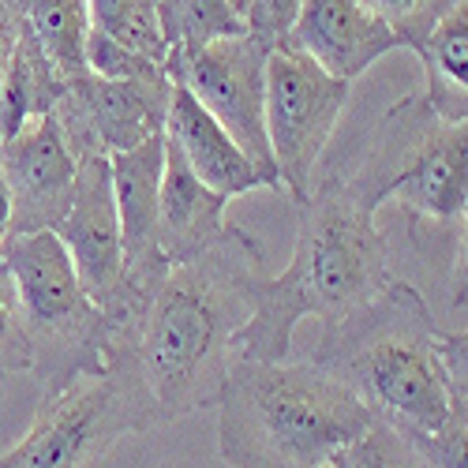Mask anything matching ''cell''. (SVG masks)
<instances>
[{"instance_id":"9c48e42d","label":"cell","mask_w":468,"mask_h":468,"mask_svg":"<svg viewBox=\"0 0 468 468\" xmlns=\"http://www.w3.org/2000/svg\"><path fill=\"white\" fill-rule=\"evenodd\" d=\"M266 64H270V46L251 30H244L237 37H221V42L199 53L169 57L165 71L169 83H180L240 143L248 158L282 187L266 139Z\"/></svg>"},{"instance_id":"7402d4cb","label":"cell","mask_w":468,"mask_h":468,"mask_svg":"<svg viewBox=\"0 0 468 468\" xmlns=\"http://www.w3.org/2000/svg\"><path fill=\"white\" fill-rule=\"evenodd\" d=\"M34 371V348L23 323V307L16 296V285L0 262V378H16Z\"/></svg>"},{"instance_id":"e0dca14e","label":"cell","mask_w":468,"mask_h":468,"mask_svg":"<svg viewBox=\"0 0 468 468\" xmlns=\"http://www.w3.org/2000/svg\"><path fill=\"white\" fill-rule=\"evenodd\" d=\"M60 94H64L60 71L46 57L30 23L23 19L19 42H16V53H12V64L5 75V90H0V139H12L23 124L53 112Z\"/></svg>"},{"instance_id":"ac0fdd59","label":"cell","mask_w":468,"mask_h":468,"mask_svg":"<svg viewBox=\"0 0 468 468\" xmlns=\"http://www.w3.org/2000/svg\"><path fill=\"white\" fill-rule=\"evenodd\" d=\"M34 37L60 71V80H75L87 71V34L90 5L87 0H27V16Z\"/></svg>"},{"instance_id":"d4e9b609","label":"cell","mask_w":468,"mask_h":468,"mask_svg":"<svg viewBox=\"0 0 468 468\" xmlns=\"http://www.w3.org/2000/svg\"><path fill=\"white\" fill-rule=\"evenodd\" d=\"M409 435L420 446V453L431 461V468H468V401L453 398V409L439 431H427V435L409 431Z\"/></svg>"},{"instance_id":"8992f818","label":"cell","mask_w":468,"mask_h":468,"mask_svg":"<svg viewBox=\"0 0 468 468\" xmlns=\"http://www.w3.org/2000/svg\"><path fill=\"white\" fill-rule=\"evenodd\" d=\"M0 262L23 307L34 375H42V398L75 375L105 371L109 315L83 292L75 262L57 232H12L0 240Z\"/></svg>"},{"instance_id":"6da1fadb","label":"cell","mask_w":468,"mask_h":468,"mask_svg":"<svg viewBox=\"0 0 468 468\" xmlns=\"http://www.w3.org/2000/svg\"><path fill=\"white\" fill-rule=\"evenodd\" d=\"M259 274L262 248L232 225L214 251L169 266L135 323L109 326L105 356H121L139 375L158 423L218 405Z\"/></svg>"},{"instance_id":"44dd1931","label":"cell","mask_w":468,"mask_h":468,"mask_svg":"<svg viewBox=\"0 0 468 468\" xmlns=\"http://www.w3.org/2000/svg\"><path fill=\"white\" fill-rule=\"evenodd\" d=\"M345 468H431L420 453V446L412 442L409 431H401L398 423L389 420H378L367 427V431L341 453Z\"/></svg>"},{"instance_id":"d6986e66","label":"cell","mask_w":468,"mask_h":468,"mask_svg":"<svg viewBox=\"0 0 468 468\" xmlns=\"http://www.w3.org/2000/svg\"><path fill=\"white\" fill-rule=\"evenodd\" d=\"M154 8H158L169 57L199 53L221 37H237L248 30L232 0H154Z\"/></svg>"},{"instance_id":"f546056e","label":"cell","mask_w":468,"mask_h":468,"mask_svg":"<svg viewBox=\"0 0 468 468\" xmlns=\"http://www.w3.org/2000/svg\"><path fill=\"white\" fill-rule=\"evenodd\" d=\"M12 232V191L5 184V173H0V240Z\"/></svg>"},{"instance_id":"2e32d148","label":"cell","mask_w":468,"mask_h":468,"mask_svg":"<svg viewBox=\"0 0 468 468\" xmlns=\"http://www.w3.org/2000/svg\"><path fill=\"white\" fill-rule=\"evenodd\" d=\"M416 57L423 64V98L431 109L446 121H468V0H457L435 23Z\"/></svg>"},{"instance_id":"8fae6325","label":"cell","mask_w":468,"mask_h":468,"mask_svg":"<svg viewBox=\"0 0 468 468\" xmlns=\"http://www.w3.org/2000/svg\"><path fill=\"white\" fill-rule=\"evenodd\" d=\"M0 173L12 191V232H57L71 207L80 158L53 112L23 124L12 139H0Z\"/></svg>"},{"instance_id":"4dcf8cb0","label":"cell","mask_w":468,"mask_h":468,"mask_svg":"<svg viewBox=\"0 0 468 468\" xmlns=\"http://www.w3.org/2000/svg\"><path fill=\"white\" fill-rule=\"evenodd\" d=\"M323 468H345V461H341V457H334V461H330V464H323Z\"/></svg>"},{"instance_id":"277c9868","label":"cell","mask_w":468,"mask_h":468,"mask_svg":"<svg viewBox=\"0 0 468 468\" xmlns=\"http://www.w3.org/2000/svg\"><path fill=\"white\" fill-rule=\"evenodd\" d=\"M307 360L360 394L378 420L416 435L439 431L453 409L431 307L409 282H389L378 300L323 330Z\"/></svg>"},{"instance_id":"ba28073f","label":"cell","mask_w":468,"mask_h":468,"mask_svg":"<svg viewBox=\"0 0 468 468\" xmlns=\"http://www.w3.org/2000/svg\"><path fill=\"white\" fill-rule=\"evenodd\" d=\"M353 83L337 80L292 46L270 49L266 64V139L292 203H307L315 169L337 132Z\"/></svg>"},{"instance_id":"5bb4252c","label":"cell","mask_w":468,"mask_h":468,"mask_svg":"<svg viewBox=\"0 0 468 468\" xmlns=\"http://www.w3.org/2000/svg\"><path fill=\"white\" fill-rule=\"evenodd\" d=\"M225 195H218L195 176L176 143L165 135V169L158 195V244L165 262L180 266L214 251L232 229L225 221Z\"/></svg>"},{"instance_id":"5b68a950","label":"cell","mask_w":468,"mask_h":468,"mask_svg":"<svg viewBox=\"0 0 468 468\" xmlns=\"http://www.w3.org/2000/svg\"><path fill=\"white\" fill-rule=\"evenodd\" d=\"M345 176L375 210L398 203L409 221L461 225L468 210V121H446L423 94H409L382 112Z\"/></svg>"},{"instance_id":"ffe728a7","label":"cell","mask_w":468,"mask_h":468,"mask_svg":"<svg viewBox=\"0 0 468 468\" xmlns=\"http://www.w3.org/2000/svg\"><path fill=\"white\" fill-rule=\"evenodd\" d=\"M87 5H90V30L112 37L124 49L162 68L169 64V46L154 0H87Z\"/></svg>"},{"instance_id":"603a6c76","label":"cell","mask_w":468,"mask_h":468,"mask_svg":"<svg viewBox=\"0 0 468 468\" xmlns=\"http://www.w3.org/2000/svg\"><path fill=\"white\" fill-rule=\"evenodd\" d=\"M87 71L101 75V80H128V83H162L169 80V71L162 64H154L132 49H124L121 42L90 30L87 34Z\"/></svg>"},{"instance_id":"4fadbf2b","label":"cell","mask_w":468,"mask_h":468,"mask_svg":"<svg viewBox=\"0 0 468 468\" xmlns=\"http://www.w3.org/2000/svg\"><path fill=\"white\" fill-rule=\"evenodd\" d=\"M285 46L300 49L345 83L360 80L386 53L401 49L398 34L367 0H300Z\"/></svg>"},{"instance_id":"cb8c5ba5","label":"cell","mask_w":468,"mask_h":468,"mask_svg":"<svg viewBox=\"0 0 468 468\" xmlns=\"http://www.w3.org/2000/svg\"><path fill=\"white\" fill-rule=\"evenodd\" d=\"M382 16V23L398 34L401 49H420L423 37L435 30V23L457 5V0H367Z\"/></svg>"},{"instance_id":"f1b7e54d","label":"cell","mask_w":468,"mask_h":468,"mask_svg":"<svg viewBox=\"0 0 468 468\" xmlns=\"http://www.w3.org/2000/svg\"><path fill=\"white\" fill-rule=\"evenodd\" d=\"M453 307H468V210L461 218V244H457V266H453Z\"/></svg>"},{"instance_id":"9a60e30c","label":"cell","mask_w":468,"mask_h":468,"mask_svg":"<svg viewBox=\"0 0 468 468\" xmlns=\"http://www.w3.org/2000/svg\"><path fill=\"white\" fill-rule=\"evenodd\" d=\"M165 135L176 143V150L184 154L191 173L207 187H214L218 195H225V199H237V195H248L259 187H278L240 150V143L232 139L180 83H173V90H169Z\"/></svg>"},{"instance_id":"484cf974","label":"cell","mask_w":468,"mask_h":468,"mask_svg":"<svg viewBox=\"0 0 468 468\" xmlns=\"http://www.w3.org/2000/svg\"><path fill=\"white\" fill-rule=\"evenodd\" d=\"M296 12H300V0H251L244 23H248V30L255 37H262L270 49H278V46L289 42Z\"/></svg>"},{"instance_id":"7a4b0ae2","label":"cell","mask_w":468,"mask_h":468,"mask_svg":"<svg viewBox=\"0 0 468 468\" xmlns=\"http://www.w3.org/2000/svg\"><path fill=\"white\" fill-rule=\"evenodd\" d=\"M375 214L345 173L311 187L289 266L278 278L259 274L248 289L251 315L232 337V360L282 364L292 356V334L303 319L330 330L389 289V248Z\"/></svg>"},{"instance_id":"52a82bcc","label":"cell","mask_w":468,"mask_h":468,"mask_svg":"<svg viewBox=\"0 0 468 468\" xmlns=\"http://www.w3.org/2000/svg\"><path fill=\"white\" fill-rule=\"evenodd\" d=\"M150 427L158 420L139 375L121 356H105V371L75 375L42 398L30 431L0 457V468H94L124 435Z\"/></svg>"},{"instance_id":"7c38bea8","label":"cell","mask_w":468,"mask_h":468,"mask_svg":"<svg viewBox=\"0 0 468 468\" xmlns=\"http://www.w3.org/2000/svg\"><path fill=\"white\" fill-rule=\"evenodd\" d=\"M57 237L75 262L83 292L109 311L124 289V237L112 199L109 158H80L71 207L57 225Z\"/></svg>"},{"instance_id":"3957f363","label":"cell","mask_w":468,"mask_h":468,"mask_svg":"<svg viewBox=\"0 0 468 468\" xmlns=\"http://www.w3.org/2000/svg\"><path fill=\"white\" fill-rule=\"evenodd\" d=\"M375 412L326 367L232 360L218 394V453L229 468H323Z\"/></svg>"},{"instance_id":"4316f807","label":"cell","mask_w":468,"mask_h":468,"mask_svg":"<svg viewBox=\"0 0 468 468\" xmlns=\"http://www.w3.org/2000/svg\"><path fill=\"white\" fill-rule=\"evenodd\" d=\"M439 356L450 375V389L457 401H468V330L439 334Z\"/></svg>"},{"instance_id":"83f0119b","label":"cell","mask_w":468,"mask_h":468,"mask_svg":"<svg viewBox=\"0 0 468 468\" xmlns=\"http://www.w3.org/2000/svg\"><path fill=\"white\" fill-rule=\"evenodd\" d=\"M19 27H23V19H12L8 5L0 0V90H5V75H8V64H12L16 42H19Z\"/></svg>"},{"instance_id":"30bf717a","label":"cell","mask_w":468,"mask_h":468,"mask_svg":"<svg viewBox=\"0 0 468 468\" xmlns=\"http://www.w3.org/2000/svg\"><path fill=\"white\" fill-rule=\"evenodd\" d=\"M169 90V80L128 83L83 71L75 80H64L53 116L75 158H112L165 128Z\"/></svg>"}]
</instances>
